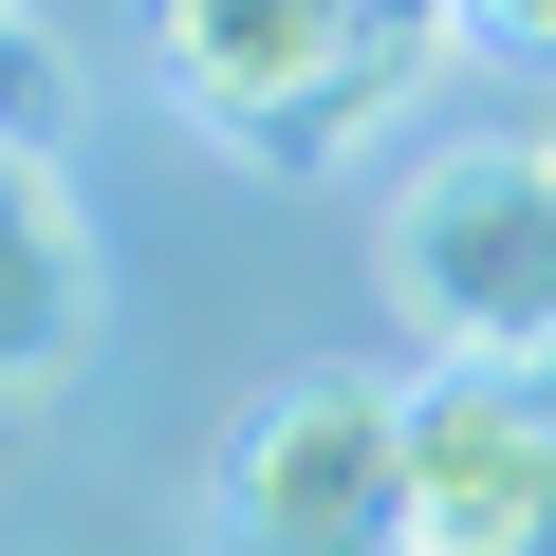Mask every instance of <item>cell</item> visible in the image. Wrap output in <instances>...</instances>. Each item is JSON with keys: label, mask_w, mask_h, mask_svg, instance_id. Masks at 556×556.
Here are the masks:
<instances>
[{"label": "cell", "mask_w": 556, "mask_h": 556, "mask_svg": "<svg viewBox=\"0 0 556 556\" xmlns=\"http://www.w3.org/2000/svg\"><path fill=\"white\" fill-rule=\"evenodd\" d=\"M149 56L241 167H334L427 93L445 0H149Z\"/></svg>", "instance_id": "1"}, {"label": "cell", "mask_w": 556, "mask_h": 556, "mask_svg": "<svg viewBox=\"0 0 556 556\" xmlns=\"http://www.w3.org/2000/svg\"><path fill=\"white\" fill-rule=\"evenodd\" d=\"M390 316L464 371H556V149L501 130V149H427L390 186Z\"/></svg>", "instance_id": "2"}, {"label": "cell", "mask_w": 556, "mask_h": 556, "mask_svg": "<svg viewBox=\"0 0 556 556\" xmlns=\"http://www.w3.org/2000/svg\"><path fill=\"white\" fill-rule=\"evenodd\" d=\"M223 538L241 556H390L408 538V390L390 371H278L223 445Z\"/></svg>", "instance_id": "3"}, {"label": "cell", "mask_w": 556, "mask_h": 556, "mask_svg": "<svg viewBox=\"0 0 556 556\" xmlns=\"http://www.w3.org/2000/svg\"><path fill=\"white\" fill-rule=\"evenodd\" d=\"M390 556H556V371L427 353V390H408V538Z\"/></svg>", "instance_id": "4"}, {"label": "cell", "mask_w": 556, "mask_h": 556, "mask_svg": "<svg viewBox=\"0 0 556 556\" xmlns=\"http://www.w3.org/2000/svg\"><path fill=\"white\" fill-rule=\"evenodd\" d=\"M93 353V204L56 149H0V390H56Z\"/></svg>", "instance_id": "5"}, {"label": "cell", "mask_w": 556, "mask_h": 556, "mask_svg": "<svg viewBox=\"0 0 556 556\" xmlns=\"http://www.w3.org/2000/svg\"><path fill=\"white\" fill-rule=\"evenodd\" d=\"M38 130H56V38L0 20V149H38Z\"/></svg>", "instance_id": "6"}, {"label": "cell", "mask_w": 556, "mask_h": 556, "mask_svg": "<svg viewBox=\"0 0 556 556\" xmlns=\"http://www.w3.org/2000/svg\"><path fill=\"white\" fill-rule=\"evenodd\" d=\"M445 20H464L482 56H538V75H556V0H445Z\"/></svg>", "instance_id": "7"}, {"label": "cell", "mask_w": 556, "mask_h": 556, "mask_svg": "<svg viewBox=\"0 0 556 556\" xmlns=\"http://www.w3.org/2000/svg\"><path fill=\"white\" fill-rule=\"evenodd\" d=\"M0 20H20V0H0Z\"/></svg>", "instance_id": "8"}, {"label": "cell", "mask_w": 556, "mask_h": 556, "mask_svg": "<svg viewBox=\"0 0 556 556\" xmlns=\"http://www.w3.org/2000/svg\"><path fill=\"white\" fill-rule=\"evenodd\" d=\"M538 149H556V130H538Z\"/></svg>", "instance_id": "9"}]
</instances>
